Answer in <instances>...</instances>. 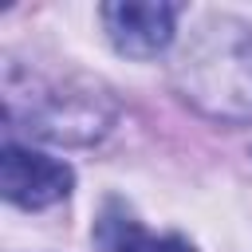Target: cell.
I'll list each match as a JSON object with an SVG mask.
<instances>
[{
  "instance_id": "7a4b0ae2",
  "label": "cell",
  "mask_w": 252,
  "mask_h": 252,
  "mask_svg": "<svg viewBox=\"0 0 252 252\" xmlns=\"http://www.w3.org/2000/svg\"><path fill=\"white\" fill-rule=\"evenodd\" d=\"M71 181H75L71 165L47 154H35L24 146H4L0 154V189L20 209H47L63 201L71 193Z\"/></svg>"
},
{
  "instance_id": "6da1fadb",
  "label": "cell",
  "mask_w": 252,
  "mask_h": 252,
  "mask_svg": "<svg viewBox=\"0 0 252 252\" xmlns=\"http://www.w3.org/2000/svg\"><path fill=\"white\" fill-rule=\"evenodd\" d=\"M181 87L193 106L224 122L252 118V32L213 28L181 55Z\"/></svg>"
},
{
  "instance_id": "277c9868",
  "label": "cell",
  "mask_w": 252,
  "mask_h": 252,
  "mask_svg": "<svg viewBox=\"0 0 252 252\" xmlns=\"http://www.w3.org/2000/svg\"><path fill=\"white\" fill-rule=\"evenodd\" d=\"M114 252H189V244H181L177 236H142V232H134L130 240L114 244Z\"/></svg>"
},
{
  "instance_id": "3957f363",
  "label": "cell",
  "mask_w": 252,
  "mask_h": 252,
  "mask_svg": "<svg viewBox=\"0 0 252 252\" xmlns=\"http://www.w3.org/2000/svg\"><path fill=\"white\" fill-rule=\"evenodd\" d=\"M173 20H177L173 4H154V0L150 4H138V0L102 4V24H106L110 43L134 59H150L165 51L173 39Z\"/></svg>"
}]
</instances>
